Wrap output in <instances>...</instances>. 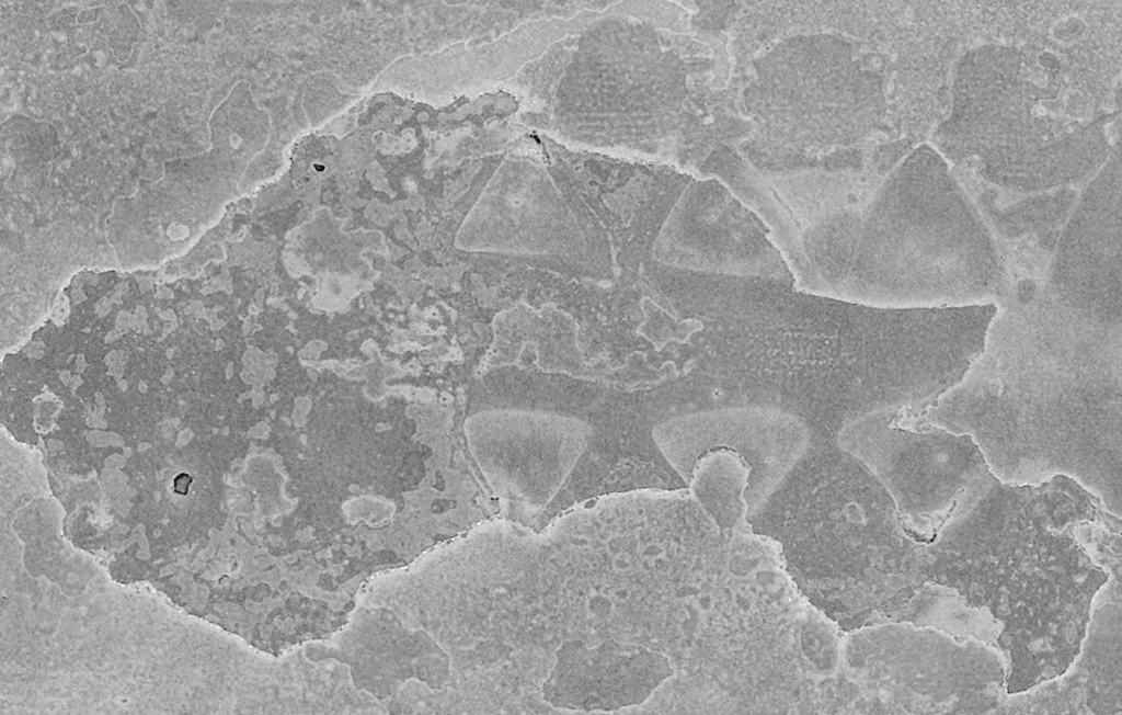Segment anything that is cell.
Returning <instances> with one entry per match:
<instances>
[{
	"mask_svg": "<svg viewBox=\"0 0 1122 715\" xmlns=\"http://www.w3.org/2000/svg\"><path fill=\"white\" fill-rule=\"evenodd\" d=\"M673 673L666 656L641 645L565 640L543 681L542 699L556 708L619 711L644 703Z\"/></svg>",
	"mask_w": 1122,
	"mask_h": 715,
	"instance_id": "2",
	"label": "cell"
},
{
	"mask_svg": "<svg viewBox=\"0 0 1122 715\" xmlns=\"http://www.w3.org/2000/svg\"><path fill=\"white\" fill-rule=\"evenodd\" d=\"M806 425L793 415L764 407L701 411L657 428L665 461L687 485L696 462L712 451H729L749 469L745 501L755 512L794 468L809 446Z\"/></svg>",
	"mask_w": 1122,
	"mask_h": 715,
	"instance_id": "1",
	"label": "cell"
},
{
	"mask_svg": "<svg viewBox=\"0 0 1122 715\" xmlns=\"http://www.w3.org/2000/svg\"><path fill=\"white\" fill-rule=\"evenodd\" d=\"M749 469L737 454L712 451L694 465L687 486L701 509L723 533H751L745 492Z\"/></svg>",
	"mask_w": 1122,
	"mask_h": 715,
	"instance_id": "3",
	"label": "cell"
},
{
	"mask_svg": "<svg viewBox=\"0 0 1122 715\" xmlns=\"http://www.w3.org/2000/svg\"><path fill=\"white\" fill-rule=\"evenodd\" d=\"M803 639L804 648L808 649L806 657L820 670H829L837 655V643L831 627L823 621L810 620L806 622Z\"/></svg>",
	"mask_w": 1122,
	"mask_h": 715,
	"instance_id": "4",
	"label": "cell"
}]
</instances>
